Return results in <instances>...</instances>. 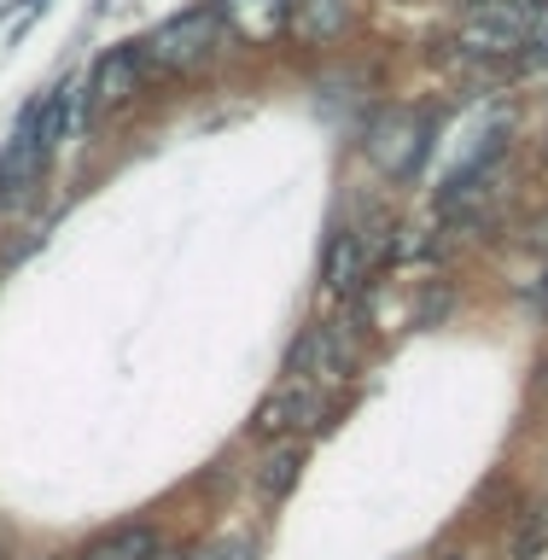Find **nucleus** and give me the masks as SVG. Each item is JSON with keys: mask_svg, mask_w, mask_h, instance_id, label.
I'll return each mask as SVG.
<instances>
[{"mask_svg": "<svg viewBox=\"0 0 548 560\" xmlns=\"http://www.w3.org/2000/svg\"><path fill=\"white\" fill-rule=\"evenodd\" d=\"M217 42H222V24L210 12H187V18H175V24H164L147 42V59H158L164 70H182V65H199V59H210L217 52Z\"/></svg>", "mask_w": 548, "mask_h": 560, "instance_id": "f257e3e1", "label": "nucleus"}, {"mask_svg": "<svg viewBox=\"0 0 548 560\" xmlns=\"http://www.w3.org/2000/svg\"><path fill=\"white\" fill-rule=\"evenodd\" d=\"M368 269H374V245H368V234H333L327 262H322V292L350 298L368 280Z\"/></svg>", "mask_w": 548, "mask_h": 560, "instance_id": "f03ea898", "label": "nucleus"}, {"mask_svg": "<svg viewBox=\"0 0 548 560\" xmlns=\"http://www.w3.org/2000/svg\"><path fill=\"white\" fill-rule=\"evenodd\" d=\"M228 30H240L245 42H269V35L292 18V0H222Z\"/></svg>", "mask_w": 548, "mask_h": 560, "instance_id": "7ed1b4c3", "label": "nucleus"}, {"mask_svg": "<svg viewBox=\"0 0 548 560\" xmlns=\"http://www.w3.org/2000/svg\"><path fill=\"white\" fill-rule=\"evenodd\" d=\"M77 560H158V532L152 525H117V532H100Z\"/></svg>", "mask_w": 548, "mask_h": 560, "instance_id": "20e7f679", "label": "nucleus"}, {"mask_svg": "<svg viewBox=\"0 0 548 560\" xmlns=\"http://www.w3.org/2000/svg\"><path fill=\"white\" fill-rule=\"evenodd\" d=\"M135 70H140V52L135 47H123V52H112L100 70H94V82H88V94H94V105L100 112H112V105H123L135 94Z\"/></svg>", "mask_w": 548, "mask_h": 560, "instance_id": "39448f33", "label": "nucleus"}, {"mask_svg": "<svg viewBox=\"0 0 548 560\" xmlns=\"http://www.w3.org/2000/svg\"><path fill=\"white\" fill-rule=\"evenodd\" d=\"M0 560H7V549H0Z\"/></svg>", "mask_w": 548, "mask_h": 560, "instance_id": "423d86ee", "label": "nucleus"}, {"mask_svg": "<svg viewBox=\"0 0 548 560\" xmlns=\"http://www.w3.org/2000/svg\"><path fill=\"white\" fill-rule=\"evenodd\" d=\"M455 560H462V555H455Z\"/></svg>", "mask_w": 548, "mask_h": 560, "instance_id": "0eeeda50", "label": "nucleus"}]
</instances>
